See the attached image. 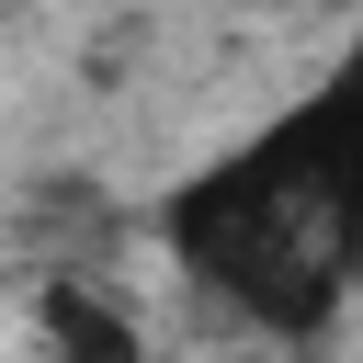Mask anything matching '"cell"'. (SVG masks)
<instances>
[{
    "label": "cell",
    "instance_id": "1",
    "mask_svg": "<svg viewBox=\"0 0 363 363\" xmlns=\"http://www.w3.org/2000/svg\"><path fill=\"white\" fill-rule=\"evenodd\" d=\"M159 250L261 340H329L363 295V34L238 147L159 193Z\"/></svg>",
    "mask_w": 363,
    "mask_h": 363
},
{
    "label": "cell",
    "instance_id": "2",
    "mask_svg": "<svg viewBox=\"0 0 363 363\" xmlns=\"http://www.w3.org/2000/svg\"><path fill=\"white\" fill-rule=\"evenodd\" d=\"M34 363H147V329H136L102 284L45 272V284H34Z\"/></svg>",
    "mask_w": 363,
    "mask_h": 363
},
{
    "label": "cell",
    "instance_id": "3",
    "mask_svg": "<svg viewBox=\"0 0 363 363\" xmlns=\"http://www.w3.org/2000/svg\"><path fill=\"white\" fill-rule=\"evenodd\" d=\"M329 11H363V0H329Z\"/></svg>",
    "mask_w": 363,
    "mask_h": 363
}]
</instances>
